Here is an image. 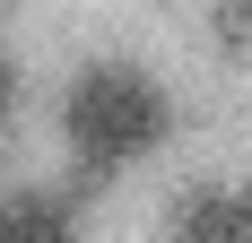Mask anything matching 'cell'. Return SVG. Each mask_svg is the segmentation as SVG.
Segmentation results:
<instances>
[{
	"label": "cell",
	"mask_w": 252,
	"mask_h": 243,
	"mask_svg": "<svg viewBox=\"0 0 252 243\" xmlns=\"http://www.w3.org/2000/svg\"><path fill=\"white\" fill-rule=\"evenodd\" d=\"M61 130H70L78 165L87 174H113V165H139L157 139H165V96H157L139 70H87L61 96Z\"/></svg>",
	"instance_id": "obj_1"
},
{
	"label": "cell",
	"mask_w": 252,
	"mask_h": 243,
	"mask_svg": "<svg viewBox=\"0 0 252 243\" xmlns=\"http://www.w3.org/2000/svg\"><path fill=\"white\" fill-rule=\"evenodd\" d=\"M174 243H252V191H191L174 209Z\"/></svg>",
	"instance_id": "obj_2"
},
{
	"label": "cell",
	"mask_w": 252,
	"mask_h": 243,
	"mask_svg": "<svg viewBox=\"0 0 252 243\" xmlns=\"http://www.w3.org/2000/svg\"><path fill=\"white\" fill-rule=\"evenodd\" d=\"M0 243H78V226H70V209H61V200L9 191V200H0Z\"/></svg>",
	"instance_id": "obj_3"
},
{
	"label": "cell",
	"mask_w": 252,
	"mask_h": 243,
	"mask_svg": "<svg viewBox=\"0 0 252 243\" xmlns=\"http://www.w3.org/2000/svg\"><path fill=\"white\" fill-rule=\"evenodd\" d=\"M0 113H9V61H0Z\"/></svg>",
	"instance_id": "obj_4"
}]
</instances>
